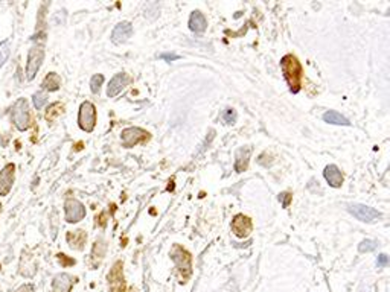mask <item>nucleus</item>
<instances>
[{
  "instance_id": "1",
  "label": "nucleus",
  "mask_w": 390,
  "mask_h": 292,
  "mask_svg": "<svg viewBox=\"0 0 390 292\" xmlns=\"http://www.w3.org/2000/svg\"><path fill=\"white\" fill-rule=\"evenodd\" d=\"M280 69L287 79V84L293 93H299L302 87V65L294 55H285L280 59Z\"/></svg>"
},
{
  "instance_id": "2",
  "label": "nucleus",
  "mask_w": 390,
  "mask_h": 292,
  "mask_svg": "<svg viewBox=\"0 0 390 292\" xmlns=\"http://www.w3.org/2000/svg\"><path fill=\"white\" fill-rule=\"evenodd\" d=\"M171 259L179 268L182 282H186L192 274V256L189 251H186L182 245H174L171 250Z\"/></svg>"
},
{
  "instance_id": "3",
  "label": "nucleus",
  "mask_w": 390,
  "mask_h": 292,
  "mask_svg": "<svg viewBox=\"0 0 390 292\" xmlns=\"http://www.w3.org/2000/svg\"><path fill=\"white\" fill-rule=\"evenodd\" d=\"M11 119L20 131H26L31 125V115L26 99H18L11 108Z\"/></svg>"
},
{
  "instance_id": "4",
  "label": "nucleus",
  "mask_w": 390,
  "mask_h": 292,
  "mask_svg": "<svg viewBox=\"0 0 390 292\" xmlns=\"http://www.w3.org/2000/svg\"><path fill=\"white\" fill-rule=\"evenodd\" d=\"M79 128L85 132H92L96 125V108L92 102L85 101L79 107V116H78Z\"/></svg>"
},
{
  "instance_id": "5",
  "label": "nucleus",
  "mask_w": 390,
  "mask_h": 292,
  "mask_svg": "<svg viewBox=\"0 0 390 292\" xmlns=\"http://www.w3.org/2000/svg\"><path fill=\"white\" fill-rule=\"evenodd\" d=\"M121 140H122L124 148H133L139 143H145L146 140H149V132L139 128V126H131V128H125L122 131Z\"/></svg>"
},
{
  "instance_id": "6",
  "label": "nucleus",
  "mask_w": 390,
  "mask_h": 292,
  "mask_svg": "<svg viewBox=\"0 0 390 292\" xmlns=\"http://www.w3.org/2000/svg\"><path fill=\"white\" fill-rule=\"evenodd\" d=\"M109 292H125L122 260H118L109 273Z\"/></svg>"
},
{
  "instance_id": "7",
  "label": "nucleus",
  "mask_w": 390,
  "mask_h": 292,
  "mask_svg": "<svg viewBox=\"0 0 390 292\" xmlns=\"http://www.w3.org/2000/svg\"><path fill=\"white\" fill-rule=\"evenodd\" d=\"M348 210L351 215H354L361 222H374L383 216L378 210H375L369 206H364V204H351L348 207Z\"/></svg>"
},
{
  "instance_id": "8",
  "label": "nucleus",
  "mask_w": 390,
  "mask_h": 292,
  "mask_svg": "<svg viewBox=\"0 0 390 292\" xmlns=\"http://www.w3.org/2000/svg\"><path fill=\"white\" fill-rule=\"evenodd\" d=\"M45 59V51L38 46L32 48L28 54V65H26V78L32 81Z\"/></svg>"
},
{
  "instance_id": "9",
  "label": "nucleus",
  "mask_w": 390,
  "mask_h": 292,
  "mask_svg": "<svg viewBox=\"0 0 390 292\" xmlns=\"http://www.w3.org/2000/svg\"><path fill=\"white\" fill-rule=\"evenodd\" d=\"M66 210V221L73 224V222H79L81 219H84L85 216V207L82 203H79L78 199H67L64 203Z\"/></svg>"
},
{
  "instance_id": "10",
  "label": "nucleus",
  "mask_w": 390,
  "mask_h": 292,
  "mask_svg": "<svg viewBox=\"0 0 390 292\" xmlns=\"http://www.w3.org/2000/svg\"><path fill=\"white\" fill-rule=\"evenodd\" d=\"M253 230V224L252 219L246 215H236L232 221V232L235 233L236 237H247Z\"/></svg>"
},
{
  "instance_id": "11",
  "label": "nucleus",
  "mask_w": 390,
  "mask_h": 292,
  "mask_svg": "<svg viewBox=\"0 0 390 292\" xmlns=\"http://www.w3.org/2000/svg\"><path fill=\"white\" fill-rule=\"evenodd\" d=\"M131 34H133V25L130 21H121L115 26L112 32V41L115 44H122L130 38Z\"/></svg>"
},
{
  "instance_id": "12",
  "label": "nucleus",
  "mask_w": 390,
  "mask_h": 292,
  "mask_svg": "<svg viewBox=\"0 0 390 292\" xmlns=\"http://www.w3.org/2000/svg\"><path fill=\"white\" fill-rule=\"evenodd\" d=\"M128 84V76L125 73H118L116 76L112 78L109 87H107V96L109 98H116Z\"/></svg>"
},
{
  "instance_id": "13",
  "label": "nucleus",
  "mask_w": 390,
  "mask_h": 292,
  "mask_svg": "<svg viewBox=\"0 0 390 292\" xmlns=\"http://www.w3.org/2000/svg\"><path fill=\"white\" fill-rule=\"evenodd\" d=\"M14 165H8L0 171V195L6 196L14 183Z\"/></svg>"
},
{
  "instance_id": "14",
  "label": "nucleus",
  "mask_w": 390,
  "mask_h": 292,
  "mask_svg": "<svg viewBox=\"0 0 390 292\" xmlns=\"http://www.w3.org/2000/svg\"><path fill=\"white\" fill-rule=\"evenodd\" d=\"M250 154H252L250 146H243L236 151V159H235V171L236 172L247 171L249 162H250Z\"/></svg>"
},
{
  "instance_id": "15",
  "label": "nucleus",
  "mask_w": 390,
  "mask_h": 292,
  "mask_svg": "<svg viewBox=\"0 0 390 292\" xmlns=\"http://www.w3.org/2000/svg\"><path fill=\"white\" fill-rule=\"evenodd\" d=\"M323 176L331 187L337 189V187H341V184H343V175L335 165H328L323 171Z\"/></svg>"
},
{
  "instance_id": "16",
  "label": "nucleus",
  "mask_w": 390,
  "mask_h": 292,
  "mask_svg": "<svg viewBox=\"0 0 390 292\" xmlns=\"http://www.w3.org/2000/svg\"><path fill=\"white\" fill-rule=\"evenodd\" d=\"M72 286H73V277L63 273V274H58L54 277L52 292H70Z\"/></svg>"
},
{
  "instance_id": "17",
  "label": "nucleus",
  "mask_w": 390,
  "mask_h": 292,
  "mask_svg": "<svg viewBox=\"0 0 390 292\" xmlns=\"http://www.w3.org/2000/svg\"><path fill=\"white\" fill-rule=\"evenodd\" d=\"M207 28V20L203 15V12L194 11L189 17V29L195 34H203Z\"/></svg>"
},
{
  "instance_id": "18",
  "label": "nucleus",
  "mask_w": 390,
  "mask_h": 292,
  "mask_svg": "<svg viewBox=\"0 0 390 292\" xmlns=\"http://www.w3.org/2000/svg\"><path fill=\"white\" fill-rule=\"evenodd\" d=\"M85 240H87V234L82 230H75L67 233V242L72 250H82Z\"/></svg>"
},
{
  "instance_id": "19",
  "label": "nucleus",
  "mask_w": 390,
  "mask_h": 292,
  "mask_svg": "<svg viewBox=\"0 0 390 292\" xmlns=\"http://www.w3.org/2000/svg\"><path fill=\"white\" fill-rule=\"evenodd\" d=\"M105 250H107V243H105V240L101 237V239H98L96 242H95V245H93V250H92V262H93V266H96V265H99V262L104 259V256H105Z\"/></svg>"
},
{
  "instance_id": "20",
  "label": "nucleus",
  "mask_w": 390,
  "mask_h": 292,
  "mask_svg": "<svg viewBox=\"0 0 390 292\" xmlns=\"http://www.w3.org/2000/svg\"><path fill=\"white\" fill-rule=\"evenodd\" d=\"M323 120L326 123H331V125H344V126H349L351 122L346 119L344 116H341L340 113L334 111V110H329L323 115Z\"/></svg>"
},
{
  "instance_id": "21",
  "label": "nucleus",
  "mask_w": 390,
  "mask_h": 292,
  "mask_svg": "<svg viewBox=\"0 0 390 292\" xmlns=\"http://www.w3.org/2000/svg\"><path fill=\"white\" fill-rule=\"evenodd\" d=\"M60 85H61V78H60L57 73H49V75L45 78V81H43V88H46V90H49V92L58 90Z\"/></svg>"
},
{
  "instance_id": "22",
  "label": "nucleus",
  "mask_w": 390,
  "mask_h": 292,
  "mask_svg": "<svg viewBox=\"0 0 390 292\" xmlns=\"http://www.w3.org/2000/svg\"><path fill=\"white\" fill-rule=\"evenodd\" d=\"M221 119H223V122H224L226 125H233V123L236 122V119H238V115H236L235 108H230V107H229V108L223 110Z\"/></svg>"
},
{
  "instance_id": "23",
  "label": "nucleus",
  "mask_w": 390,
  "mask_h": 292,
  "mask_svg": "<svg viewBox=\"0 0 390 292\" xmlns=\"http://www.w3.org/2000/svg\"><path fill=\"white\" fill-rule=\"evenodd\" d=\"M377 246H378V242H377V240L364 239V240L358 245V250H360V253H369V251H374Z\"/></svg>"
},
{
  "instance_id": "24",
  "label": "nucleus",
  "mask_w": 390,
  "mask_h": 292,
  "mask_svg": "<svg viewBox=\"0 0 390 292\" xmlns=\"http://www.w3.org/2000/svg\"><path fill=\"white\" fill-rule=\"evenodd\" d=\"M102 82H104V76H102V75H99V73H98V75H95V76L92 78V81H90V88H92V92H93L95 95H98V93H99Z\"/></svg>"
},
{
  "instance_id": "25",
  "label": "nucleus",
  "mask_w": 390,
  "mask_h": 292,
  "mask_svg": "<svg viewBox=\"0 0 390 292\" xmlns=\"http://www.w3.org/2000/svg\"><path fill=\"white\" fill-rule=\"evenodd\" d=\"M32 101H34V107H35L37 110H40V108H43V105L48 102V96H46V93L38 92V93H35V95H34Z\"/></svg>"
},
{
  "instance_id": "26",
  "label": "nucleus",
  "mask_w": 390,
  "mask_h": 292,
  "mask_svg": "<svg viewBox=\"0 0 390 292\" xmlns=\"http://www.w3.org/2000/svg\"><path fill=\"white\" fill-rule=\"evenodd\" d=\"M8 58H9V41H2L0 43V65H3Z\"/></svg>"
},
{
  "instance_id": "27",
  "label": "nucleus",
  "mask_w": 390,
  "mask_h": 292,
  "mask_svg": "<svg viewBox=\"0 0 390 292\" xmlns=\"http://www.w3.org/2000/svg\"><path fill=\"white\" fill-rule=\"evenodd\" d=\"M60 113H63V105H61V104H54V105L49 107L46 117H48V120H54V115L57 116V115H60Z\"/></svg>"
},
{
  "instance_id": "28",
  "label": "nucleus",
  "mask_w": 390,
  "mask_h": 292,
  "mask_svg": "<svg viewBox=\"0 0 390 292\" xmlns=\"http://www.w3.org/2000/svg\"><path fill=\"white\" fill-rule=\"evenodd\" d=\"M279 201L282 203V206L287 209V207H290V203H291V199H293V196H291V193H288V192H282V193H279Z\"/></svg>"
},
{
  "instance_id": "29",
  "label": "nucleus",
  "mask_w": 390,
  "mask_h": 292,
  "mask_svg": "<svg viewBox=\"0 0 390 292\" xmlns=\"http://www.w3.org/2000/svg\"><path fill=\"white\" fill-rule=\"evenodd\" d=\"M387 263H389V257H387L386 254H380V256H378V260H377L378 268H384Z\"/></svg>"
},
{
  "instance_id": "30",
  "label": "nucleus",
  "mask_w": 390,
  "mask_h": 292,
  "mask_svg": "<svg viewBox=\"0 0 390 292\" xmlns=\"http://www.w3.org/2000/svg\"><path fill=\"white\" fill-rule=\"evenodd\" d=\"M160 58L166 59V61H176V59L180 58V55H177V54H162Z\"/></svg>"
},
{
  "instance_id": "31",
  "label": "nucleus",
  "mask_w": 390,
  "mask_h": 292,
  "mask_svg": "<svg viewBox=\"0 0 390 292\" xmlns=\"http://www.w3.org/2000/svg\"><path fill=\"white\" fill-rule=\"evenodd\" d=\"M58 257H60V260H63V263H64V265H73V263H75V260H73V259H66L64 254H58Z\"/></svg>"
},
{
  "instance_id": "32",
  "label": "nucleus",
  "mask_w": 390,
  "mask_h": 292,
  "mask_svg": "<svg viewBox=\"0 0 390 292\" xmlns=\"http://www.w3.org/2000/svg\"><path fill=\"white\" fill-rule=\"evenodd\" d=\"M18 292H34V286H32V285H23V286L18 289Z\"/></svg>"
}]
</instances>
